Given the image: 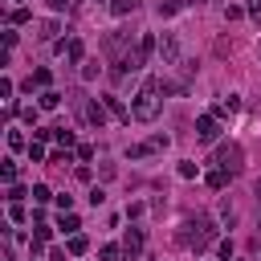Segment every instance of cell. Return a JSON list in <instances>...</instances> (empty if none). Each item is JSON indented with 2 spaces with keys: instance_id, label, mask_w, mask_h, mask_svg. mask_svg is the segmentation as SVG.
I'll list each match as a JSON object with an SVG mask.
<instances>
[{
  "instance_id": "cell-34",
  "label": "cell",
  "mask_w": 261,
  "mask_h": 261,
  "mask_svg": "<svg viewBox=\"0 0 261 261\" xmlns=\"http://www.w3.org/2000/svg\"><path fill=\"white\" fill-rule=\"evenodd\" d=\"M45 4H49V8H53V12H65V8H69V4H73V0H45Z\"/></svg>"
},
{
  "instance_id": "cell-26",
  "label": "cell",
  "mask_w": 261,
  "mask_h": 261,
  "mask_svg": "<svg viewBox=\"0 0 261 261\" xmlns=\"http://www.w3.org/2000/svg\"><path fill=\"white\" fill-rule=\"evenodd\" d=\"M8 216H12V220H16V224H20V220H24V216H29V212H24V204H20V200H16V204H12V208H8Z\"/></svg>"
},
{
  "instance_id": "cell-18",
  "label": "cell",
  "mask_w": 261,
  "mask_h": 261,
  "mask_svg": "<svg viewBox=\"0 0 261 261\" xmlns=\"http://www.w3.org/2000/svg\"><path fill=\"white\" fill-rule=\"evenodd\" d=\"M0 179H4V184H12V179H16V163H12V159H4V163H0Z\"/></svg>"
},
{
  "instance_id": "cell-17",
  "label": "cell",
  "mask_w": 261,
  "mask_h": 261,
  "mask_svg": "<svg viewBox=\"0 0 261 261\" xmlns=\"http://www.w3.org/2000/svg\"><path fill=\"white\" fill-rule=\"evenodd\" d=\"M167 143H171L167 135H151V139H147V151H167Z\"/></svg>"
},
{
  "instance_id": "cell-27",
  "label": "cell",
  "mask_w": 261,
  "mask_h": 261,
  "mask_svg": "<svg viewBox=\"0 0 261 261\" xmlns=\"http://www.w3.org/2000/svg\"><path fill=\"white\" fill-rule=\"evenodd\" d=\"M220 224H228V228H232V224H237V212H232V208H228V204H224V208H220Z\"/></svg>"
},
{
  "instance_id": "cell-22",
  "label": "cell",
  "mask_w": 261,
  "mask_h": 261,
  "mask_svg": "<svg viewBox=\"0 0 261 261\" xmlns=\"http://www.w3.org/2000/svg\"><path fill=\"white\" fill-rule=\"evenodd\" d=\"M29 16H33V12H29V8H12V12H8V20H12V24H24V20H29Z\"/></svg>"
},
{
  "instance_id": "cell-32",
  "label": "cell",
  "mask_w": 261,
  "mask_h": 261,
  "mask_svg": "<svg viewBox=\"0 0 261 261\" xmlns=\"http://www.w3.org/2000/svg\"><path fill=\"white\" fill-rule=\"evenodd\" d=\"M102 261H118V245H102Z\"/></svg>"
},
{
  "instance_id": "cell-20",
  "label": "cell",
  "mask_w": 261,
  "mask_h": 261,
  "mask_svg": "<svg viewBox=\"0 0 261 261\" xmlns=\"http://www.w3.org/2000/svg\"><path fill=\"white\" fill-rule=\"evenodd\" d=\"M98 77V61H82V82H94Z\"/></svg>"
},
{
  "instance_id": "cell-2",
  "label": "cell",
  "mask_w": 261,
  "mask_h": 261,
  "mask_svg": "<svg viewBox=\"0 0 261 261\" xmlns=\"http://www.w3.org/2000/svg\"><path fill=\"white\" fill-rule=\"evenodd\" d=\"M175 241L188 245L192 253H204V249L216 241V224H212V216H192V220H184V228H179Z\"/></svg>"
},
{
  "instance_id": "cell-35",
  "label": "cell",
  "mask_w": 261,
  "mask_h": 261,
  "mask_svg": "<svg viewBox=\"0 0 261 261\" xmlns=\"http://www.w3.org/2000/svg\"><path fill=\"white\" fill-rule=\"evenodd\" d=\"M249 12H253V16L261 20V0H249Z\"/></svg>"
},
{
  "instance_id": "cell-28",
  "label": "cell",
  "mask_w": 261,
  "mask_h": 261,
  "mask_svg": "<svg viewBox=\"0 0 261 261\" xmlns=\"http://www.w3.org/2000/svg\"><path fill=\"white\" fill-rule=\"evenodd\" d=\"M224 16H228V20H241V16H245V8H241V4H228V8H224Z\"/></svg>"
},
{
  "instance_id": "cell-3",
  "label": "cell",
  "mask_w": 261,
  "mask_h": 261,
  "mask_svg": "<svg viewBox=\"0 0 261 261\" xmlns=\"http://www.w3.org/2000/svg\"><path fill=\"white\" fill-rule=\"evenodd\" d=\"M212 163L224 167L228 175H237V171H241V147H237V143H220L216 155H212Z\"/></svg>"
},
{
  "instance_id": "cell-37",
  "label": "cell",
  "mask_w": 261,
  "mask_h": 261,
  "mask_svg": "<svg viewBox=\"0 0 261 261\" xmlns=\"http://www.w3.org/2000/svg\"><path fill=\"white\" fill-rule=\"evenodd\" d=\"M184 4H204V0H184Z\"/></svg>"
},
{
  "instance_id": "cell-21",
  "label": "cell",
  "mask_w": 261,
  "mask_h": 261,
  "mask_svg": "<svg viewBox=\"0 0 261 261\" xmlns=\"http://www.w3.org/2000/svg\"><path fill=\"white\" fill-rule=\"evenodd\" d=\"M29 159H33V163H41V159H45V147H41V139H33V143H29Z\"/></svg>"
},
{
  "instance_id": "cell-4",
  "label": "cell",
  "mask_w": 261,
  "mask_h": 261,
  "mask_svg": "<svg viewBox=\"0 0 261 261\" xmlns=\"http://www.w3.org/2000/svg\"><path fill=\"white\" fill-rule=\"evenodd\" d=\"M196 139H200V143H216V139H220V122H216L212 114H200V118H196Z\"/></svg>"
},
{
  "instance_id": "cell-7",
  "label": "cell",
  "mask_w": 261,
  "mask_h": 261,
  "mask_svg": "<svg viewBox=\"0 0 261 261\" xmlns=\"http://www.w3.org/2000/svg\"><path fill=\"white\" fill-rule=\"evenodd\" d=\"M139 249H143V228H126V237H122V253H126V261H135Z\"/></svg>"
},
{
  "instance_id": "cell-36",
  "label": "cell",
  "mask_w": 261,
  "mask_h": 261,
  "mask_svg": "<svg viewBox=\"0 0 261 261\" xmlns=\"http://www.w3.org/2000/svg\"><path fill=\"white\" fill-rule=\"evenodd\" d=\"M257 200H261V179H257Z\"/></svg>"
},
{
  "instance_id": "cell-14",
  "label": "cell",
  "mask_w": 261,
  "mask_h": 261,
  "mask_svg": "<svg viewBox=\"0 0 261 261\" xmlns=\"http://www.w3.org/2000/svg\"><path fill=\"white\" fill-rule=\"evenodd\" d=\"M86 249H90V241H86L82 232H73V237H69V253H73V257H82Z\"/></svg>"
},
{
  "instance_id": "cell-33",
  "label": "cell",
  "mask_w": 261,
  "mask_h": 261,
  "mask_svg": "<svg viewBox=\"0 0 261 261\" xmlns=\"http://www.w3.org/2000/svg\"><path fill=\"white\" fill-rule=\"evenodd\" d=\"M77 159H82V163H90V159H94V147H86V143H82V147H77Z\"/></svg>"
},
{
  "instance_id": "cell-8",
  "label": "cell",
  "mask_w": 261,
  "mask_h": 261,
  "mask_svg": "<svg viewBox=\"0 0 261 261\" xmlns=\"http://www.w3.org/2000/svg\"><path fill=\"white\" fill-rule=\"evenodd\" d=\"M204 184H208L212 192H220V188L228 184V171H224V167H216V171H208V175H204Z\"/></svg>"
},
{
  "instance_id": "cell-31",
  "label": "cell",
  "mask_w": 261,
  "mask_h": 261,
  "mask_svg": "<svg viewBox=\"0 0 261 261\" xmlns=\"http://www.w3.org/2000/svg\"><path fill=\"white\" fill-rule=\"evenodd\" d=\"M53 200H57V208H61V212H69V208H73V196H65V192H61V196H53Z\"/></svg>"
},
{
  "instance_id": "cell-16",
  "label": "cell",
  "mask_w": 261,
  "mask_h": 261,
  "mask_svg": "<svg viewBox=\"0 0 261 261\" xmlns=\"http://www.w3.org/2000/svg\"><path fill=\"white\" fill-rule=\"evenodd\" d=\"M53 139H57L61 147H73V130H65V126H53Z\"/></svg>"
},
{
  "instance_id": "cell-10",
  "label": "cell",
  "mask_w": 261,
  "mask_h": 261,
  "mask_svg": "<svg viewBox=\"0 0 261 261\" xmlns=\"http://www.w3.org/2000/svg\"><path fill=\"white\" fill-rule=\"evenodd\" d=\"M57 49H61L69 61H82V41H57Z\"/></svg>"
},
{
  "instance_id": "cell-11",
  "label": "cell",
  "mask_w": 261,
  "mask_h": 261,
  "mask_svg": "<svg viewBox=\"0 0 261 261\" xmlns=\"http://www.w3.org/2000/svg\"><path fill=\"white\" fill-rule=\"evenodd\" d=\"M106 110H110L114 118H122V122H130V110H122V102H118L114 94H106Z\"/></svg>"
},
{
  "instance_id": "cell-19",
  "label": "cell",
  "mask_w": 261,
  "mask_h": 261,
  "mask_svg": "<svg viewBox=\"0 0 261 261\" xmlns=\"http://www.w3.org/2000/svg\"><path fill=\"white\" fill-rule=\"evenodd\" d=\"M45 200H53V192L45 184H33V204H45Z\"/></svg>"
},
{
  "instance_id": "cell-30",
  "label": "cell",
  "mask_w": 261,
  "mask_h": 261,
  "mask_svg": "<svg viewBox=\"0 0 261 261\" xmlns=\"http://www.w3.org/2000/svg\"><path fill=\"white\" fill-rule=\"evenodd\" d=\"M20 196H24V188H20V184H8V204H16Z\"/></svg>"
},
{
  "instance_id": "cell-5",
  "label": "cell",
  "mask_w": 261,
  "mask_h": 261,
  "mask_svg": "<svg viewBox=\"0 0 261 261\" xmlns=\"http://www.w3.org/2000/svg\"><path fill=\"white\" fill-rule=\"evenodd\" d=\"M159 57H163V65H179V41H175V33L159 37Z\"/></svg>"
},
{
  "instance_id": "cell-29",
  "label": "cell",
  "mask_w": 261,
  "mask_h": 261,
  "mask_svg": "<svg viewBox=\"0 0 261 261\" xmlns=\"http://www.w3.org/2000/svg\"><path fill=\"white\" fill-rule=\"evenodd\" d=\"M179 175H184V179H192V175H196V163H192V159H184V163H179Z\"/></svg>"
},
{
  "instance_id": "cell-15",
  "label": "cell",
  "mask_w": 261,
  "mask_h": 261,
  "mask_svg": "<svg viewBox=\"0 0 261 261\" xmlns=\"http://www.w3.org/2000/svg\"><path fill=\"white\" fill-rule=\"evenodd\" d=\"M49 82H53V73H49V69H33V77H29V90H33V86H49Z\"/></svg>"
},
{
  "instance_id": "cell-24",
  "label": "cell",
  "mask_w": 261,
  "mask_h": 261,
  "mask_svg": "<svg viewBox=\"0 0 261 261\" xmlns=\"http://www.w3.org/2000/svg\"><path fill=\"white\" fill-rule=\"evenodd\" d=\"M20 118H24L29 126H37V106H20Z\"/></svg>"
},
{
  "instance_id": "cell-1",
  "label": "cell",
  "mask_w": 261,
  "mask_h": 261,
  "mask_svg": "<svg viewBox=\"0 0 261 261\" xmlns=\"http://www.w3.org/2000/svg\"><path fill=\"white\" fill-rule=\"evenodd\" d=\"M163 77H143L139 94H135V106H130V118L135 122H155L159 118V106H163Z\"/></svg>"
},
{
  "instance_id": "cell-13",
  "label": "cell",
  "mask_w": 261,
  "mask_h": 261,
  "mask_svg": "<svg viewBox=\"0 0 261 261\" xmlns=\"http://www.w3.org/2000/svg\"><path fill=\"white\" fill-rule=\"evenodd\" d=\"M57 106H61V94L57 90H45L41 94V110H57Z\"/></svg>"
},
{
  "instance_id": "cell-9",
  "label": "cell",
  "mask_w": 261,
  "mask_h": 261,
  "mask_svg": "<svg viewBox=\"0 0 261 261\" xmlns=\"http://www.w3.org/2000/svg\"><path fill=\"white\" fill-rule=\"evenodd\" d=\"M57 228H61V232H65V237H73V232H77V228H82V220H77V216H73V212H61V220H57Z\"/></svg>"
},
{
  "instance_id": "cell-23",
  "label": "cell",
  "mask_w": 261,
  "mask_h": 261,
  "mask_svg": "<svg viewBox=\"0 0 261 261\" xmlns=\"http://www.w3.org/2000/svg\"><path fill=\"white\" fill-rule=\"evenodd\" d=\"M53 33H57V24H53V20H45V24H41V33H37V37H41V41H53Z\"/></svg>"
},
{
  "instance_id": "cell-25",
  "label": "cell",
  "mask_w": 261,
  "mask_h": 261,
  "mask_svg": "<svg viewBox=\"0 0 261 261\" xmlns=\"http://www.w3.org/2000/svg\"><path fill=\"white\" fill-rule=\"evenodd\" d=\"M8 147L20 151V147H24V135H20V130H8Z\"/></svg>"
},
{
  "instance_id": "cell-6",
  "label": "cell",
  "mask_w": 261,
  "mask_h": 261,
  "mask_svg": "<svg viewBox=\"0 0 261 261\" xmlns=\"http://www.w3.org/2000/svg\"><path fill=\"white\" fill-rule=\"evenodd\" d=\"M77 106H82V114H86V122H90V126H98V130L106 126V102L98 106V102H86V98H77Z\"/></svg>"
},
{
  "instance_id": "cell-12",
  "label": "cell",
  "mask_w": 261,
  "mask_h": 261,
  "mask_svg": "<svg viewBox=\"0 0 261 261\" xmlns=\"http://www.w3.org/2000/svg\"><path fill=\"white\" fill-rule=\"evenodd\" d=\"M139 8V0H110V12L114 16H126V12H135Z\"/></svg>"
}]
</instances>
